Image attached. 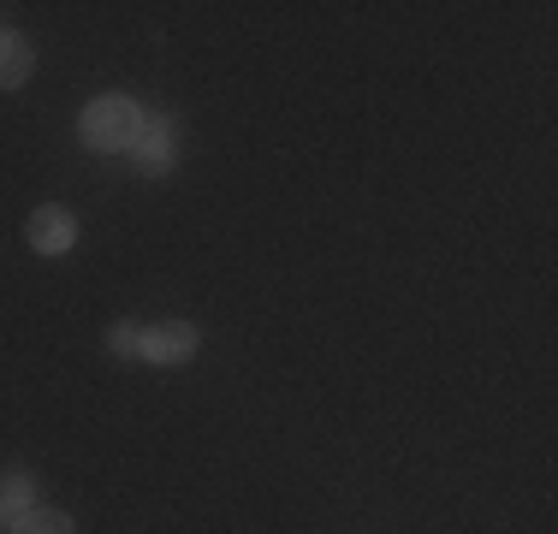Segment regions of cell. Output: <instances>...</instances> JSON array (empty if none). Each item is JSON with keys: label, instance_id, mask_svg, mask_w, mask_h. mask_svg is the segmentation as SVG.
<instances>
[{"label": "cell", "instance_id": "cell-2", "mask_svg": "<svg viewBox=\"0 0 558 534\" xmlns=\"http://www.w3.org/2000/svg\"><path fill=\"white\" fill-rule=\"evenodd\" d=\"M196 344H203V332L191 320H155V327H143V363L184 368L196 356Z\"/></svg>", "mask_w": 558, "mask_h": 534}, {"label": "cell", "instance_id": "cell-8", "mask_svg": "<svg viewBox=\"0 0 558 534\" xmlns=\"http://www.w3.org/2000/svg\"><path fill=\"white\" fill-rule=\"evenodd\" d=\"M108 351L125 356V363H143V327H137V320H119V327H108Z\"/></svg>", "mask_w": 558, "mask_h": 534}, {"label": "cell", "instance_id": "cell-3", "mask_svg": "<svg viewBox=\"0 0 558 534\" xmlns=\"http://www.w3.org/2000/svg\"><path fill=\"white\" fill-rule=\"evenodd\" d=\"M24 238H31L36 256H65V250L77 244V220L65 208H36L31 220H24Z\"/></svg>", "mask_w": 558, "mask_h": 534}, {"label": "cell", "instance_id": "cell-5", "mask_svg": "<svg viewBox=\"0 0 558 534\" xmlns=\"http://www.w3.org/2000/svg\"><path fill=\"white\" fill-rule=\"evenodd\" d=\"M172 131H167V119H149V113H143V131H137V143H131V149H137V160H143V167H149V172H161L167 167V155H172Z\"/></svg>", "mask_w": 558, "mask_h": 534}, {"label": "cell", "instance_id": "cell-4", "mask_svg": "<svg viewBox=\"0 0 558 534\" xmlns=\"http://www.w3.org/2000/svg\"><path fill=\"white\" fill-rule=\"evenodd\" d=\"M31 72H36V48L19 31H0V89L31 84Z\"/></svg>", "mask_w": 558, "mask_h": 534}, {"label": "cell", "instance_id": "cell-7", "mask_svg": "<svg viewBox=\"0 0 558 534\" xmlns=\"http://www.w3.org/2000/svg\"><path fill=\"white\" fill-rule=\"evenodd\" d=\"M31 511V475H7L0 481V529H12Z\"/></svg>", "mask_w": 558, "mask_h": 534}, {"label": "cell", "instance_id": "cell-6", "mask_svg": "<svg viewBox=\"0 0 558 534\" xmlns=\"http://www.w3.org/2000/svg\"><path fill=\"white\" fill-rule=\"evenodd\" d=\"M7 534H72V517L54 511V505H31V511H24Z\"/></svg>", "mask_w": 558, "mask_h": 534}, {"label": "cell", "instance_id": "cell-1", "mask_svg": "<svg viewBox=\"0 0 558 534\" xmlns=\"http://www.w3.org/2000/svg\"><path fill=\"white\" fill-rule=\"evenodd\" d=\"M137 131H143V107L131 96H101V101L84 107V119H77V137H84L89 149H101V155L131 149Z\"/></svg>", "mask_w": 558, "mask_h": 534}]
</instances>
